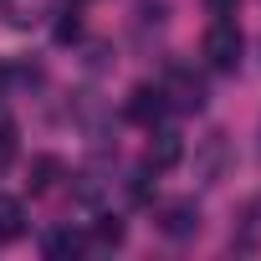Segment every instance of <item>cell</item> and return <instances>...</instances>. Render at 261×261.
<instances>
[{"instance_id":"1","label":"cell","mask_w":261,"mask_h":261,"mask_svg":"<svg viewBox=\"0 0 261 261\" xmlns=\"http://www.w3.org/2000/svg\"><path fill=\"white\" fill-rule=\"evenodd\" d=\"M200 57H205L210 72H236L241 67V31H236V21H210V31L200 41Z\"/></svg>"},{"instance_id":"12","label":"cell","mask_w":261,"mask_h":261,"mask_svg":"<svg viewBox=\"0 0 261 261\" xmlns=\"http://www.w3.org/2000/svg\"><path fill=\"white\" fill-rule=\"evenodd\" d=\"M11 159H16V123L0 113V169H6Z\"/></svg>"},{"instance_id":"16","label":"cell","mask_w":261,"mask_h":261,"mask_svg":"<svg viewBox=\"0 0 261 261\" xmlns=\"http://www.w3.org/2000/svg\"><path fill=\"white\" fill-rule=\"evenodd\" d=\"M251 220H256V230H261V200H256V205H251Z\"/></svg>"},{"instance_id":"3","label":"cell","mask_w":261,"mask_h":261,"mask_svg":"<svg viewBox=\"0 0 261 261\" xmlns=\"http://www.w3.org/2000/svg\"><path fill=\"white\" fill-rule=\"evenodd\" d=\"M159 230H164L169 241H190V236L200 230V205H195V200L164 205V210H159Z\"/></svg>"},{"instance_id":"13","label":"cell","mask_w":261,"mask_h":261,"mask_svg":"<svg viewBox=\"0 0 261 261\" xmlns=\"http://www.w3.org/2000/svg\"><path fill=\"white\" fill-rule=\"evenodd\" d=\"M77 36H82V21H77V16L67 11V16L57 21V41H77Z\"/></svg>"},{"instance_id":"6","label":"cell","mask_w":261,"mask_h":261,"mask_svg":"<svg viewBox=\"0 0 261 261\" xmlns=\"http://www.w3.org/2000/svg\"><path fill=\"white\" fill-rule=\"evenodd\" d=\"M179 159H185V139L169 134V128H164V134H154V144H149V164H154V169H174Z\"/></svg>"},{"instance_id":"2","label":"cell","mask_w":261,"mask_h":261,"mask_svg":"<svg viewBox=\"0 0 261 261\" xmlns=\"http://www.w3.org/2000/svg\"><path fill=\"white\" fill-rule=\"evenodd\" d=\"M164 108H169L164 87H149V82H139L134 92H128V102H123V118H128V123H144V128H154V123L164 118Z\"/></svg>"},{"instance_id":"10","label":"cell","mask_w":261,"mask_h":261,"mask_svg":"<svg viewBox=\"0 0 261 261\" xmlns=\"http://www.w3.org/2000/svg\"><path fill=\"white\" fill-rule=\"evenodd\" d=\"M123 236H128V230H123V220H118V215H108V220H97V225H92V241H97V246H123Z\"/></svg>"},{"instance_id":"15","label":"cell","mask_w":261,"mask_h":261,"mask_svg":"<svg viewBox=\"0 0 261 261\" xmlns=\"http://www.w3.org/2000/svg\"><path fill=\"white\" fill-rule=\"evenodd\" d=\"M139 16H144V21H164V6H159V0H144Z\"/></svg>"},{"instance_id":"7","label":"cell","mask_w":261,"mask_h":261,"mask_svg":"<svg viewBox=\"0 0 261 261\" xmlns=\"http://www.w3.org/2000/svg\"><path fill=\"white\" fill-rule=\"evenodd\" d=\"M225 154H230L225 134H210V139H205V154H200V174H205V179H220V174H225Z\"/></svg>"},{"instance_id":"11","label":"cell","mask_w":261,"mask_h":261,"mask_svg":"<svg viewBox=\"0 0 261 261\" xmlns=\"http://www.w3.org/2000/svg\"><path fill=\"white\" fill-rule=\"evenodd\" d=\"M82 251V236L77 230H57V236H46V256H77Z\"/></svg>"},{"instance_id":"8","label":"cell","mask_w":261,"mask_h":261,"mask_svg":"<svg viewBox=\"0 0 261 261\" xmlns=\"http://www.w3.org/2000/svg\"><path fill=\"white\" fill-rule=\"evenodd\" d=\"M21 230H26V210H21V200L0 195V241H16Z\"/></svg>"},{"instance_id":"9","label":"cell","mask_w":261,"mask_h":261,"mask_svg":"<svg viewBox=\"0 0 261 261\" xmlns=\"http://www.w3.org/2000/svg\"><path fill=\"white\" fill-rule=\"evenodd\" d=\"M128 200H134V205H149L154 200V164H144V169L128 174Z\"/></svg>"},{"instance_id":"5","label":"cell","mask_w":261,"mask_h":261,"mask_svg":"<svg viewBox=\"0 0 261 261\" xmlns=\"http://www.w3.org/2000/svg\"><path fill=\"white\" fill-rule=\"evenodd\" d=\"M57 179H62V159H57V154H36L31 169H26V190H31V195H51Z\"/></svg>"},{"instance_id":"14","label":"cell","mask_w":261,"mask_h":261,"mask_svg":"<svg viewBox=\"0 0 261 261\" xmlns=\"http://www.w3.org/2000/svg\"><path fill=\"white\" fill-rule=\"evenodd\" d=\"M236 6H241V0H205V11H210L215 21H230V16H236Z\"/></svg>"},{"instance_id":"4","label":"cell","mask_w":261,"mask_h":261,"mask_svg":"<svg viewBox=\"0 0 261 261\" xmlns=\"http://www.w3.org/2000/svg\"><path fill=\"white\" fill-rule=\"evenodd\" d=\"M164 97H169V108H179V113H200V108H205L200 77H190V72H179V67H174V87H164Z\"/></svg>"}]
</instances>
